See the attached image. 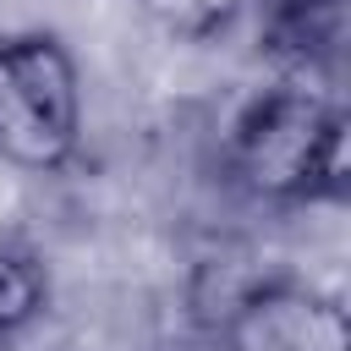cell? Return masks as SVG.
<instances>
[{"instance_id":"cell-1","label":"cell","mask_w":351,"mask_h":351,"mask_svg":"<svg viewBox=\"0 0 351 351\" xmlns=\"http://www.w3.org/2000/svg\"><path fill=\"white\" fill-rule=\"evenodd\" d=\"M225 165L263 203H313L346 186V115L307 77L274 82L230 121Z\"/></svg>"},{"instance_id":"cell-2","label":"cell","mask_w":351,"mask_h":351,"mask_svg":"<svg viewBox=\"0 0 351 351\" xmlns=\"http://www.w3.org/2000/svg\"><path fill=\"white\" fill-rule=\"evenodd\" d=\"M82 148V71L77 55L44 33H0V159L55 176Z\"/></svg>"},{"instance_id":"cell-3","label":"cell","mask_w":351,"mask_h":351,"mask_svg":"<svg viewBox=\"0 0 351 351\" xmlns=\"http://www.w3.org/2000/svg\"><path fill=\"white\" fill-rule=\"evenodd\" d=\"M219 351H351L346 307L302 280H263L230 302Z\"/></svg>"},{"instance_id":"cell-4","label":"cell","mask_w":351,"mask_h":351,"mask_svg":"<svg viewBox=\"0 0 351 351\" xmlns=\"http://www.w3.org/2000/svg\"><path fill=\"white\" fill-rule=\"evenodd\" d=\"M346 38V0H269L263 44L296 71L329 66Z\"/></svg>"},{"instance_id":"cell-5","label":"cell","mask_w":351,"mask_h":351,"mask_svg":"<svg viewBox=\"0 0 351 351\" xmlns=\"http://www.w3.org/2000/svg\"><path fill=\"white\" fill-rule=\"evenodd\" d=\"M44 302H49L44 263L22 247H0V340H16L27 324H38Z\"/></svg>"},{"instance_id":"cell-6","label":"cell","mask_w":351,"mask_h":351,"mask_svg":"<svg viewBox=\"0 0 351 351\" xmlns=\"http://www.w3.org/2000/svg\"><path fill=\"white\" fill-rule=\"evenodd\" d=\"M137 5L148 11L154 27H165L181 44H203V38L225 33L241 11V0H137Z\"/></svg>"}]
</instances>
